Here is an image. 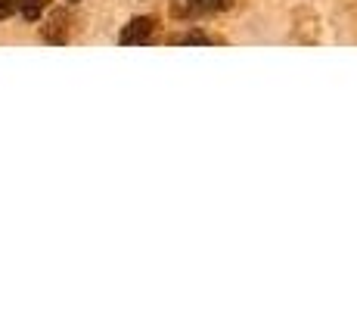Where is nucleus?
Instances as JSON below:
<instances>
[{"mask_svg": "<svg viewBox=\"0 0 357 310\" xmlns=\"http://www.w3.org/2000/svg\"><path fill=\"white\" fill-rule=\"evenodd\" d=\"M153 29L155 22L149 16H140V19H130L125 25V31H121V44L134 47V44H146L149 38H153Z\"/></svg>", "mask_w": 357, "mask_h": 310, "instance_id": "f257e3e1", "label": "nucleus"}, {"mask_svg": "<svg viewBox=\"0 0 357 310\" xmlns=\"http://www.w3.org/2000/svg\"><path fill=\"white\" fill-rule=\"evenodd\" d=\"M66 38H68L66 13H53V19L44 25V40H50V44H66Z\"/></svg>", "mask_w": 357, "mask_h": 310, "instance_id": "f03ea898", "label": "nucleus"}, {"mask_svg": "<svg viewBox=\"0 0 357 310\" xmlns=\"http://www.w3.org/2000/svg\"><path fill=\"white\" fill-rule=\"evenodd\" d=\"M16 3H19V13H22L29 22H34V19H40V13L47 10L50 0H16Z\"/></svg>", "mask_w": 357, "mask_h": 310, "instance_id": "7ed1b4c3", "label": "nucleus"}, {"mask_svg": "<svg viewBox=\"0 0 357 310\" xmlns=\"http://www.w3.org/2000/svg\"><path fill=\"white\" fill-rule=\"evenodd\" d=\"M230 0H190V6L199 13H215V10H224Z\"/></svg>", "mask_w": 357, "mask_h": 310, "instance_id": "20e7f679", "label": "nucleus"}, {"mask_svg": "<svg viewBox=\"0 0 357 310\" xmlns=\"http://www.w3.org/2000/svg\"><path fill=\"white\" fill-rule=\"evenodd\" d=\"M177 44H211V38L208 34H202V31H187V34L177 38Z\"/></svg>", "mask_w": 357, "mask_h": 310, "instance_id": "39448f33", "label": "nucleus"}, {"mask_svg": "<svg viewBox=\"0 0 357 310\" xmlns=\"http://www.w3.org/2000/svg\"><path fill=\"white\" fill-rule=\"evenodd\" d=\"M13 10H16V0H0V19H6Z\"/></svg>", "mask_w": 357, "mask_h": 310, "instance_id": "423d86ee", "label": "nucleus"}, {"mask_svg": "<svg viewBox=\"0 0 357 310\" xmlns=\"http://www.w3.org/2000/svg\"><path fill=\"white\" fill-rule=\"evenodd\" d=\"M68 3H78V0H68Z\"/></svg>", "mask_w": 357, "mask_h": 310, "instance_id": "0eeeda50", "label": "nucleus"}]
</instances>
